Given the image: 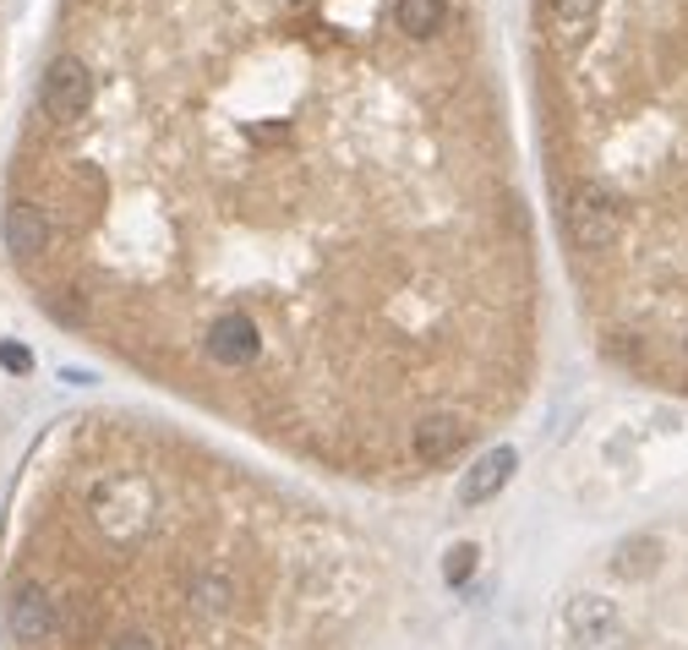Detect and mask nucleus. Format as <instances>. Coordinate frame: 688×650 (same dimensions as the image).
Wrapping results in <instances>:
<instances>
[{
  "label": "nucleus",
  "instance_id": "nucleus-1",
  "mask_svg": "<svg viewBox=\"0 0 688 650\" xmlns=\"http://www.w3.org/2000/svg\"><path fill=\"white\" fill-rule=\"evenodd\" d=\"M7 252L72 334L306 465H454L541 334L497 0H56Z\"/></svg>",
  "mask_w": 688,
  "mask_h": 650
},
{
  "label": "nucleus",
  "instance_id": "nucleus-2",
  "mask_svg": "<svg viewBox=\"0 0 688 650\" xmlns=\"http://www.w3.org/2000/svg\"><path fill=\"white\" fill-rule=\"evenodd\" d=\"M525 66L595 351L688 400V0H530Z\"/></svg>",
  "mask_w": 688,
  "mask_h": 650
},
{
  "label": "nucleus",
  "instance_id": "nucleus-3",
  "mask_svg": "<svg viewBox=\"0 0 688 650\" xmlns=\"http://www.w3.org/2000/svg\"><path fill=\"white\" fill-rule=\"evenodd\" d=\"M7 628L23 650H56L61 645V612L50 601L45 585L34 579H12V596H7Z\"/></svg>",
  "mask_w": 688,
  "mask_h": 650
},
{
  "label": "nucleus",
  "instance_id": "nucleus-4",
  "mask_svg": "<svg viewBox=\"0 0 688 650\" xmlns=\"http://www.w3.org/2000/svg\"><path fill=\"white\" fill-rule=\"evenodd\" d=\"M514 465H519V454H514V449H492V454H481V459L470 465V476H465L459 498H465V503H487V498H497V492H503V481L514 476Z\"/></svg>",
  "mask_w": 688,
  "mask_h": 650
},
{
  "label": "nucleus",
  "instance_id": "nucleus-5",
  "mask_svg": "<svg viewBox=\"0 0 688 650\" xmlns=\"http://www.w3.org/2000/svg\"><path fill=\"white\" fill-rule=\"evenodd\" d=\"M470 574H476V547H454V552H449V563H443V579L459 590Z\"/></svg>",
  "mask_w": 688,
  "mask_h": 650
},
{
  "label": "nucleus",
  "instance_id": "nucleus-6",
  "mask_svg": "<svg viewBox=\"0 0 688 650\" xmlns=\"http://www.w3.org/2000/svg\"><path fill=\"white\" fill-rule=\"evenodd\" d=\"M0 361H7L12 372H28V351H17V345H7V351H0Z\"/></svg>",
  "mask_w": 688,
  "mask_h": 650
},
{
  "label": "nucleus",
  "instance_id": "nucleus-7",
  "mask_svg": "<svg viewBox=\"0 0 688 650\" xmlns=\"http://www.w3.org/2000/svg\"><path fill=\"white\" fill-rule=\"evenodd\" d=\"M105 650H153V645H148V639H137V634H126V639H110Z\"/></svg>",
  "mask_w": 688,
  "mask_h": 650
},
{
  "label": "nucleus",
  "instance_id": "nucleus-8",
  "mask_svg": "<svg viewBox=\"0 0 688 650\" xmlns=\"http://www.w3.org/2000/svg\"><path fill=\"white\" fill-rule=\"evenodd\" d=\"M0 17H7V0H0Z\"/></svg>",
  "mask_w": 688,
  "mask_h": 650
}]
</instances>
